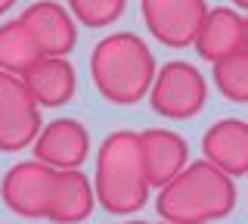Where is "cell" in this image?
Segmentation results:
<instances>
[{
  "mask_svg": "<svg viewBox=\"0 0 248 224\" xmlns=\"http://www.w3.org/2000/svg\"><path fill=\"white\" fill-rule=\"evenodd\" d=\"M16 6V0H0V16H3V13H10Z\"/></svg>",
  "mask_w": 248,
  "mask_h": 224,
  "instance_id": "cell-18",
  "label": "cell"
},
{
  "mask_svg": "<svg viewBox=\"0 0 248 224\" xmlns=\"http://www.w3.org/2000/svg\"><path fill=\"white\" fill-rule=\"evenodd\" d=\"M19 19L25 22V28L37 41L44 56H68L75 50L78 44L75 16L56 0H37V3L25 6Z\"/></svg>",
  "mask_w": 248,
  "mask_h": 224,
  "instance_id": "cell-9",
  "label": "cell"
},
{
  "mask_svg": "<svg viewBox=\"0 0 248 224\" xmlns=\"http://www.w3.org/2000/svg\"><path fill=\"white\" fill-rule=\"evenodd\" d=\"M31 146H34V159L56 172L81 168L90 156V131L78 119H53L41 128Z\"/></svg>",
  "mask_w": 248,
  "mask_h": 224,
  "instance_id": "cell-8",
  "label": "cell"
},
{
  "mask_svg": "<svg viewBox=\"0 0 248 224\" xmlns=\"http://www.w3.org/2000/svg\"><path fill=\"white\" fill-rule=\"evenodd\" d=\"M149 103L165 119H174V121L196 119L208 103V81L192 63L170 59L155 72Z\"/></svg>",
  "mask_w": 248,
  "mask_h": 224,
  "instance_id": "cell-4",
  "label": "cell"
},
{
  "mask_svg": "<svg viewBox=\"0 0 248 224\" xmlns=\"http://www.w3.org/2000/svg\"><path fill=\"white\" fill-rule=\"evenodd\" d=\"M41 56H44L41 47H37V41L31 37L22 19H10L0 25V72L22 78Z\"/></svg>",
  "mask_w": 248,
  "mask_h": 224,
  "instance_id": "cell-15",
  "label": "cell"
},
{
  "mask_svg": "<svg viewBox=\"0 0 248 224\" xmlns=\"http://www.w3.org/2000/svg\"><path fill=\"white\" fill-rule=\"evenodd\" d=\"M161 224H170V221H161Z\"/></svg>",
  "mask_w": 248,
  "mask_h": 224,
  "instance_id": "cell-22",
  "label": "cell"
},
{
  "mask_svg": "<svg viewBox=\"0 0 248 224\" xmlns=\"http://www.w3.org/2000/svg\"><path fill=\"white\" fill-rule=\"evenodd\" d=\"M75 22L87 28H108L127 10V0H65Z\"/></svg>",
  "mask_w": 248,
  "mask_h": 224,
  "instance_id": "cell-17",
  "label": "cell"
},
{
  "mask_svg": "<svg viewBox=\"0 0 248 224\" xmlns=\"http://www.w3.org/2000/svg\"><path fill=\"white\" fill-rule=\"evenodd\" d=\"M242 41H245V16H239L230 6H214V10H208L192 47L205 63L214 66L242 50Z\"/></svg>",
  "mask_w": 248,
  "mask_h": 224,
  "instance_id": "cell-14",
  "label": "cell"
},
{
  "mask_svg": "<svg viewBox=\"0 0 248 224\" xmlns=\"http://www.w3.org/2000/svg\"><path fill=\"white\" fill-rule=\"evenodd\" d=\"M236 208V184L208 159L189 162L155 196V212L170 224L220 221Z\"/></svg>",
  "mask_w": 248,
  "mask_h": 224,
  "instance_id": "cell-2",
  "label": "cell"
},
{
  "mask_svg": "<svg viewBox=\"0 0 248 224\" xmlns=\"http://www.w3.org/2000/svg\"><path fill=\"white\" fill-rule=\"evenodd\" d=\"M140 156L146 165L149 187H165L189 165V146L177 131L168 128H146L140 131Z\"/></svg>",
  "mask_w": 248,
  "mask_h": 224,
  "instance_id": "cell-10",
  "label": "cell"
},
{
  "mask_svg": "<svg viewBox=\"0 0 248 224\" xmlns=\"http://www.w3.org/2000/svg\"><path fill=\"white\" fill-rule=\"evenodd\" d=\"M232 6H239L242 13H248V0H232Z\"/></svg>",
  "mask_w": 248,
  "mask_h": 224,
  "instance_id": "cell-19",
  "label": "cell"
},
{
  "mask_svg": "<svg viewBox=\"0 0 248 224\" xmlns=\"http://www.w3.org/2000/svg\"><path fill=\"white\" fill-rule=\"evenodd\" d=\"M202 159H208L230 177L248 174V121L245 119L214 121L202 137Z\"/></svg>",
  "mask_w": 248,
  "mask_h": 224,
  "instance_id": "cell-11",
  "label": "cell"
},
{
  "mask_svg": "<svg viewBox=\"0 0 248 224\" xmlns=\"http://www.w3.org/2000/svg\"><path fill=\"white\" fill-rule=\"evenodd\" d=\"M22 81H25V87L31 90V97L41 109H59V106L72 103L78 90L75 66L65 56H41L22 75Z\"/></svg>",
  "mask_w": 248,
  "mask_h": 224,
  "instance_id": "cell-13",
  "label": "cell"
},
{
  "mask_svg": "<svg viewBox=\"0 0 248 224\" xmlns=\"http://www.w3.org/2000/svg\"><path fill=\"white\" fill-rule=\"evenodd\" d=\"M53 177H56V168L37 159L16 162L0 177V199L10 212L22 215V218H46Z\"/></svg>",
  "mask_w": 248,
  "mask_h": 224,
  "instance_id": "cell-7",
  "label": "cell"
},
{
  "mask_svg": "<svg viewBox=\"0 0 248 224\" xmlns=\"http://www.w3.org/2000/svg\"><path fill=\"white\" fill-rule=\"evenodd\" d=\"M140 13L158 44L183 50L196 44V34L208 16V3L205 0H140Z\"/></svg>",
  "mask_w": 248,
  "mask_h": 224,
  "instance_id": "cell-6",
  "label": "cell"
},
{
  "mask_svg": "<svg viewBox=\"0 0 248 224\" xmlns=\"http://www.w3.org/2000/svg\"><path fill=\"white\" fill-rule=\"evenodd\" d=\"M155 56L134 32H115L90 50V78L96 94L115 106H134L149 97L155 81Z\"/></svg>",
  "mask_w": 248,
  "mask_h": 224,
  "instance_id": "cell-1",
  "label": "cell"
},
{
  "mask_svg": "<svg viewBox=\"0 0 248 224\" xmlns=\"http://www.w3.org/2000/svg\"><path fill=\"white\" fill-rule=\"evenodd\" d=\"M96 203L108 215H134L149 203V177L140 156L137 131H112L96 150Z\"/></svg>",
  "mask_w": 248,
  "mask_h": 224,
  "instance_id": "cell-3",
  "label": "cell"
},
{
  "mask_svg": "<svg viewBox=\"0 0 248 224\" xmlns=\"http://www.w3.org/2000/svg\"><path fill=\"white\" fill-rule=\"evenodd\" d=\"M214 87L230 103H248V50L214 63Z\"/></svg>",
  "mask_w": 248,
  "mask_h": 224,
  "instance_id": "cell-16",
  "label": "cell"
},
{
  "mask_svg": "<svg viewBox=\"0 0 248 224\" xmlns=\"http://www.w3.org/2000/svg\"><path fill=\"white\" fill-rule=\"evenodd\" d=\"M93 206H96V190L81 168L56 172L46 206V218L53 224H81L93 215Z\"/></svg>",
  "mask_w": 248,
  "mask_h": 224,
  "instance_id": "cell-12",
  "label": "cell"
},
{
  "mask_svg": "<svg viewBox=\"0 0 248 224\" xmlns=\"http://www.w3.org/2000/svg\"><path fill=\"white\" fill-rule=\"evenodd\" d=\"M242 50H248V16H245V41H242Z\"/></svg>",
  "mask_w": 248,
  "mask_h": 224,
  "instance_id": "cell-20",
  "label": "cell"
},
{
  "mask_svg": "<svg viewBox=\"0 0 248 224\" xmlns=\"http://www.w3.org/2000/svg\"><path fill=\"white\" fill-rule=\"evenodd\" d=\"M41 106L19 75L0 72V153H19L41 134Z\"/></svg>",
  "mask_w": 248,
  "mask_h": 224,
  "instance_id": "cell-5",
  "label": "cell"
},
{
  "mask_svg": "<svg viewBox=\"0 0 248 224\" xmlns=\"http://www.w3.org/2000/svg\"><path fill=\"white\" fill-rule=\"evenodd\" d=\"M124 224H146V221H124Z\"/></svg>",
  "mask_w": 248,
  "mask_h": 224,
  "instance_id": "cell-21",
  "label": "cell"
}]
</instances>
